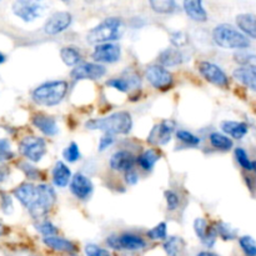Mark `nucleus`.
Returning a JSON list of instances; mask_svg holds the SVG:
<instances>
[{"instance_id": "obj_1", "label": "nucleus", "mask_w": 256, "mask_h": 256, "mask_svg": "<svg viewBox=\"0 0 256 256\" xmlns=\"http://www.w3.org/2000/svg\"><path fill=\"white\" fill-rule=\"evenodd\" d=\"M15 198L28 209L29 214L35 219L45 216L52 210L56 202L55 190L50 185L22 184L14 192Z\"/></svg>"}, {"instance_id": "obj_2", "label": "nucleus", "mask_w": 256, "mask_h": 256, "mask_svg": "<svg viewBox=\"0 0 256 256\" xmlns=\"http://www.w3.org/2000/svg\"><path fill=\"white\" fill-rule=\"evenodd\" d=\"M85 126L90 130H102V132L114 135H125L132 130V115L128 112H116L109 116L89 120Z\"/></svg>"}, {"instance_id": "obj_3", "label": "nucleus", "mask_w": 256, "mask_h": 256, "mask_svg": "<svg viewBox=\"0 0 256 256\" xmlns=\"http://www.w3.org/2000/svg\"><path fill=\"white\" fill-rule=\"evenodd\" d=\"M122 32H124V24L120 18H106L88 32V42L95 45L112 42L122 38Z\"/></svg>"}, {"instance_id": "obj_4", "label": "nucleus", "mask_w": 256, "mask_h": 256, "mask_svg": "<svg viewBox=\"0 0 256 256\" xmlns=\"http://www.w3.org/2000/svg\"><path fill=\"white\" fill-rule=\"evenodd\" d=\"M68 92V82L64 80H52L39 85L32 92V100L44 106H55L62 102Z\"/></svg>"}, {"instance_id": "obj_5", "label": "nucleus", "mask_w": 256, "mask_h": 256, "mask_svg": "<svg viewBox=\"0 0 256 256\" xmlns=\"http://www.w3.org/2000/svg\"><path fill=\"white\" fill-rule=\"evenodd\" d=\"M212 39L224 49H246L250 46V40L242 32H239L229 24H220L212 30Z\"/></svg>"}, {"instance_id": "obj_6", "label": "nucleus", "mask_w": 256, "mask_h": 256, "mask_svg": "<svg viewBox=\"0 0 256 256\" xmlns=\"http://www.w3.org/2000/svg\"><path fill=\"white\" fill-rule=\"evenodd\" d=\"M44 0H15L12 2V12L24 22H30L42 16L44 12Z\"/></svg>"}, {"instance_id": "obj_7", "label": "nucleus", "mask_w": 256, "mask_h": 256, "mask_svg": "<svg viewBox=\"0 0 256 256\" xmlns=\"http://www.w3.org/2000/svg\"><path fill=\"white\" fill-rule=\"evenodd\" d=\"M20 152L32 162H38L46 154V142L38 136H26L20 142Z\"/></svg>"}, {"instance_id": "obj_8", "label": "nucleus", "mask_w": 256, "mask_h": 256, "mask_svg": "<svg viewBox=\"0 0 256 256\" xmlns=\"http://www.w3.org/2000/svg\"><path fill=\"white\" fill-rule=\"evenodd\" d=\"M145 78H146L148 82L155 88V89L165 90L170 89V86L172 85V74L168 69H165V66L159 64L150 65L145 70Z\"/></svg>"}, {"instance_id": "obj_9", "label": "nucleus", "mask_w": 256, "mask_h": 256, "mask_svg": "<svg viewBox=\"0 0 256 256\" xmlns=\"http://www.w3.org/2000/svg\"><path fill=\"white\" fill-rule=\"evenodd\" d=\"M198 69L206 82L219 88L229 86V79H228L226 74L218 65L209 62H200L198 64Z\"/></svg>"}, {"instance_id": "obj_10", "label": "nucleus", "mask_w": 256, "mask_h": 256, "mask_svg": "<svg viewBox=\"0 0 256 256\" xmlns=\"http://www.w3.org/2000/svg\"><path fill=\"white\" fill-rule=\"evenodd\" d=\"M122 56V49L115 42H102L96 44L92 52V59L98 62H105V64H112L120 60Z\"/></svg>"}, {"instance_id": "obj_11", "label": "nucleus", "mask_w": 256, "mask_h": 256, "mask_svg": "<svg viewBox=\"0 0 256 256\" xmlns=\"http://www.w3.org/2000/svg\"><path fill=\"white\" fill-rule=\"evenodd\" d=\"M106 74V69L98 62H84L74 66L72 78L74 80H98Z\"/></svg>"}, {"instance_id": "obj_12", "label": "nucleus", "mask_w": 256, "mask_h": 256, "mask_svg": "<svg viewBox=\"0 0 256 256\" xmlns=\"http://www.w3.org/2000/svg\"><path fill=\"white\" fill-rule=\"evenodd\" d=\"M175 122L172 120H164L155 125L148 136V142L152 145H165L172 140V135L175 130Z\"/></svg>"}, {"instance_id": "obj_13", "label": "nucleus", "mask_w": 256, "mask_h": 256, "mask_svg": "<svg viewBox=\"0 0 256 256\" xmlns=\"http://www.w3.org/2000/svg\"><path fill=\"white\" fill-rule=\"evenodd\" d=\"M72 16L68 12H56L46 20L44 25V32L48 35H56L65 32L72 25Z\"/></svg>"}, {"instance_id": "obj_14", "label": "nucleus", "mask_w": 256, "mask_h": 256, "mask_svg": "<svg viewBox=\"0 0 256 256\" xmlns=\"http://www.w3.org/2000/svg\"><path fill=\"white\" fill-rule=\"evenodd\" d=\"M70 190H72V195L79 200H86L89 199L92 195V190H94V185H92V180L84 174H75L72 178L70 182Z\"/></svg>"}, {"instance_id": "obj_15", "label": "nucleus", "mask_w": 256, "mask_h": 256, "mask_svg": "<svg viewBox=\"0 0 256 256\" xmlns=\"http://www.w3.org/2000/svg\"><path fill=\"white\" fill-rule=\"evenodd\" d=\"M135 162L136 159L132 152L126 150H119L110 159V168L115 172H128L134 168Z\"/></svg>"}, {"instance_id": "obj_16", "label": "nucleus", "mask_w": 256, "mask_h": 256, "mask_svg": "<svg viewBox=\"0 0 256 256\" xmlns=\"http://www.w3.org/2000/svg\"><path fill=\"white\" fill-rule=\"evenodd\" d=\"M32 124L36 129H39L46 136H54L59 132V128H58L56 120L52 116L49 115H45L42 112L39 114H35L32 116Z\"/></svg>"}, {"instance_id": "obj_17", "label": "nucleus", "mask_w": 256, "mask_h": 256, "mask_svg": "<svg viewBox=\"0 0 256 256\" xmlns=\"http://www.w3.org/2000/svg\"><path fill=\"white\" fill-rule=\"evenodd\" d=\"M42 242L54 252H66V254H75L76 252V246H75L74 242L64 239V238L56 236V235L42 238Z\"/></svg>"}, {"instance_id": "obj_18", "label": "nucleus", "mask_w": 256, "mask_h": 256, "mask_svg": "<svg viewBox=\"0 0 256 256\" xmlns=\"http://www.w3.org/2000/svg\"><path fill=\"white\" fill-rule=\"evenodd\" d=\"M184 10L194 22H204L208 20V12L204 9L202 0H184Z\"/></svg>"}, {"instance_id": "obj_19", "label": "nucleus", "mask_w": 256, "mask_h": 256, "mask_svg": "<svg viewBox=\"0 0 256 256\" xmlns=\"http://www.w3.org/2000/svg\"><path fill=\"white\" fill-rule=\"evenodd\" d=\"M118 246L119 250H129V252H138L146 246V242L142 238L135 234H122L118 236Z\"/></svg>"}, {"instance_id": "obj_20", "label": "nucleus", "mask_w": 256, "mask_h": 256, "mask_svg": "<svg viewBox=\"0 0 256 256\" xmlns=\"http://www.w3.org/2000/svg\"><path fill=\"white\" fill-rule=\"evenodd\" d=\"M108 86L114 88L115 90H119L122 92H129L132 88H138L140 85V79L138 78V75L135 74H129L128 76H120V78H114V79H110L106 82Z\"/></svg>"}, {"instance_id": "obj_21", "label": "nucleus", "mask_w": 256, "mask_h": 256, "mask_svg": "<svg viewBox=\"0 0 256 256\" xmlns=\"http://www.w3.org/2000/svg\"><path fill=\"white\" fill-rule=\"evenodd\" d=\"M72 172L62 162H58L52 169V182L58 188H66L72 182Z\"/></svg>"}, {"instance_id": "obj_22", "label": "nucleus", "mask_w": 256, "mask_h": 256, "mask_svg": "<svg viewBox=\"0 0 256 256\" xmlns=\"http://www.w3.org/2000/svg\"><path fill=\"white\" fill-rule=\"evenodd\" d=\"M222 130L228 135L234 139H242L248 134V125L242 122H232V120H225L222 122Z\"/></svg>"}, {"instance_id": "obj_23", "label": "nucleus", "mask_w": 256, "mask_h": 256, "mask_svg": "<svg viewBox=\"0 0 256 256\" xmlns=\"http://www.w3.org/2000/svg\"><path fill=\"white\" fill-rule=\"evenodd\" d=\"M182 62H184V55H182V52L179 49H174V48H168V49H165L159 55L160 65H162L165 68L178 66Z\"/></svg>"}, {"instance_id": "obj_24", "label": "nucleus", "mask_w": 256, "mask_h": 256, "mask_svg": "<svg viewBox=\"0 0 256 256\" xmlns=\"http://www.w3.org/2000/svg\"><path fill=\"white\" fill-rule=\"evenodd\" d=\"M236 24L246 36L256 39V15L248 14V12L238 15Z\"/></svg>"}, {"instance_id": "obj_25", "label": "nucleus", "mask_w": 256, "mask_h": 256, "mask_svg": "<svg viewBox=\"0 0 256 256\" xmlns=\"http://www.w3.org/2000/svg\"><path fill=\"white\" fill-rule=\"evenodd\" d=\"M232 76L242 85L256 92V70L249 69V68H238L232 72Z\"/></svg>"}, {"instance_id": "obj_26", "label": "nucleus", "mask_w": 256, "mask_h": 256, "mask_svg": "<svg viewBox=\"0 0 256 256\" xmlns=\"http://www.w3.org/2000/svg\"><path fill=\"white\" fill-rule=\"evenodd\" d=\"M162 248L168 256H180L185 249V242L179 236H170L165 240Z\"/></svg>"}, {"instance_id": "obj_27", "label": "nucleus", "mask_w": 256, "mask_h": 256, "mask_svg": "<svg viewBox=\"0 0 256 256\" xmlns=\"http://www.w3.org/2000/svg\"><path fill=\"white\" fill-rule=\"evenodd\" d=\"M160 159V154L155 149H148L138 158V164L140 165L142 169H144L145 172H150L152 168L155 166V164L158 162V160Z\"/></svg>"}, {"instance_id": "obj_28", "label": "nucleus", "mask_w": 256, "mask_h": 256, "mask_svg": "<svg viewBox=\"0 0 256 256\" xmlns=\"http://www.w3.org/2000/svg\"><path fill=\"white\" fill-rule=\"evenodd\" d=\"M60 56L68 66H76L82 60V54L74 46H64L60 50Z\"/></svg>"}, {"instance_id": "obj_29", "label": "nucleus", "mask_w": 256, "mask_h": 256, "mask_svg": "<svg viewBox=\"0 0 256 256\" xmlns=\"http://www.w3.org/2000/svg\"><path fill=\"white\" fill-rule=\"evenodd\" d=\"M209 139L212 146L218 150H222V152H228L232 148V140L228 135L212 132V134H210Z\"/></svg>"}, {"instance_id": "obj_30", "label": "nucleus", "mask_w": 256, "mask_h": 256, "mask_svg": "<svg viewBox=\"0 0 256 256\" xmlns=\"http://www.w3.org/2000/svg\"><path fill=\"white\" fill-rule=\"evenodd\" d=\"M150 6L158 14H170L175 10V0H149Z\"/></svg>"}, {"instance_id": "obj_31", "label": "nucleus", "mask_w": 256, "mask_h": 256, "mask_svg": "<svg viewBox=\"0 0 256 256\" xmlns=\"http://www.w3.org/2000/svg\"><path fill=\"white\" fill-rule=\"evenodd\" d=\"M234 60L239 65L244 68H249V69L256 70V55L249 54V52H239L234 54Z\"/></svg>"}, {"instance_id": "obj_32", "label": "nucleus", "mask_w": 256, "mask_h": 256, "mask_svg": "<svg viewBox=\"0 0 256 256\" xmlns=\"http://www.w3.org/2000/svg\"><path fill=\"white\" fill-rule=\"evenodd\" d=\"M239 244L244 254L246 256H256V242L252 236H242L239 239Z\"/></svg>"}, {"instance_id": "obj_33", "label": "nucleus", "mask_w": 256, "mask_h": 256, "mask_svg": "<svg viewBox=\"0 0 256 256\" xmlns=\"http://www.w3.org/2000/svg\"><path fill=\"white\" fill-rule=\"evenodd\" d=\"M62 156H64V159L69 162H78V160L82 158V154H80L79 146H78L76 142H70V144L68 145L66 149L62 152Z\"/></svg>"}, {"instance_id": "obj_34", "label": "nucleus", "mask_w": 256, "mask_h": 256, "mask_svg": "<svg viewBox=\"0 0 256 256\" xmlns=\"http://www.w3.org/2000/svg\"><path fill=\"white\" fill-rule=\"evenodd\" d=\"M216 230L218 235H220L224 240H234L236 238V230L232 229L226 222H218Z\"/></svg>"}, {"instance_id": "obj_35", "label": "nucleus", "mask_w": 256, "mask_h": 256, "mask_svg": "<svg viewBox=\"0 0 256 256\" xmlns=\"http://www.w3.org/2000/svg\"><path fill=\"white\" fill-rule=\"evenodd\" d=\"M168 230H166V224L165 222H159L156 226H154L152 229H150L148 232V238L152 240H164L166 238Z\"/></svg>"}, {"instance_id": "obj_36", "label": "nucleus", "mask_w": 256, "mask_h": 256, "mask_svg": "<svg viewBox=\"0 0 256 256\" xmlns=\"http://www.w3.org/2000/svg\"><path fill=\"white\" fill-rule=\"evenodd\" d=\"M176 136L180 142L189 145V146H198V145L200 144V138L192 134V132H186V130H179V132H176Z\"/></svg>"}, {"instance_id": "obj_37", "label": "nucleus", "mask_w": 256, "mask_h": 256, "mask_svg": "<svg viewBox=\"0 0 256 256\" xmlns=\"http://www.w3.org/2000/svg\"><path fill=\"white\" fill-rule=\"evenodd\" d=\"M35 228H36L38 232H40L44 238L52 236V235L58 234V228L50 222H42L35 225Z\"/></svg>"}, {"instance_id": "obj_38", "label": "nucleus", "mask_w": 256, "mask_h": 256, "mask_svg": "<svg viewBox=\"0 0 256 256\" xmlns=\"http://www.w3.org/2000/svg\"><path fill=\"white\" fill-rule=\"evenodd\" d=\"M235 158H236L238 162H239L240 166H242V169H245V170L254 169V168H252V162H250L249 156H248L246 152H245L244 149H242V148H238V149L235 150Z\"/></svg>"}, {"instance_id": "obj_39", "label": "nucleus", "mask_w": 256, "mask_h": 256, "mask_svg": "<svg viewBox=\"0 0 256 256\" xmlns=\"http://www.w3.org/2000/svg\"><path fill=\"white\" fill-rule=\"evenodd\" d=\"M208 230H209V225H208L206 220L202 219V218H198L194 222V232L202 242L205 238V235H206Z\"/></svg>"}, {"instance_id": "obj_40", "label": "nucleus", "mask_w": 256, "mask_h": 256, "mask_svg": "<svg viewBox=\"0 0 256 256\" xmlns=\"http://www.w3.org/2000/svg\"><path fill=\"white\" fill-rule=\"evenodd\" d=\"M164 196L168 205V210H170V212L176 210L178 206H179V196H178L176 192H172V190H166L164 192Z\"/></svg>"}, {"instance_id": "obj_41", "label": "nucleus", "mask_w": 256, "mask_h": 256, "mask_svg": "<svg viewBox=\"0 0 256 256\" xmlns=\"http://www.w3.org/2000/svg\"><path fill=\"white\" fill-rule=\"evenodd\" d=\"M14 156L10 148V142L6 139H0V162L9 160Z\"/></svg>"}, {"instance_id": "obj_42", "label": "nucleus", "mask_w": 256, "mask_h": 256, "mask_svg": "<svg viewBox=\"0 0 256 256\" xmlns=\"http://www.w3.org/2000/svg\"><path fill=\"white\" fill-rule=\"evenodd\" d=\"M84 252L86 256H109L110 255L106 250L102 249V248L98 246V245L95 244L85 245Z\"/></svg>"}, {"instance_id": "obj_43", "label": "nucleus", "mask_w": 256, "mask_h": 256, "mask_svg": "<svg viewBox=\"0 0 256 256\" xmlns=\"http://www.w3.org/2000/svg\"><path fill=\"white\" fill-rule=\"evenodd\" d=\"M114 136H115L114 134H110V132H104V135H102L99 140V148H98V149H99V152H104V150H106L108 148L112 146L115 142Z\"/></svg>"}, {"instance_id": "obj_44", "label": "nucleus", "mask_w": 256, "mask_h": 256, "mask_svg": "<svg viewBox=\"0 0 256 256\" xmlns=\"http://www.w3.org/2000/svg\"><path fill=\"white\" fill-rule=\"evenodd\" d=\"M170 40H172V44L176 48H182V46H184V45L188 44L186 35L182 32H172Z\"/></svg>"}, {"instance_id": "obj_45", "label": "nucleus", "mask_w": 256, "mask_h": 256, "mask_svg": "<svg viewBox=\"0 0 256 256\" xmlns=\"http://www.w3.org/2000/svg\"><path fill=\"white\" fill-rule=\"evenodd\" d=\"M125 182L129 185H135L139 182V175H138V172L135 170H128V172H125Z\"/></svg>"}, {"instance_id": "obj_46", "label": "nucleus", "mask_w": 256, "mask_h": 256, "mask_svg": "<svg viewBox=\"0 0 256 256\" xmlns=\"http://www.w3.org/2000/svg\"><path fill=\"white\" fill-rule=\"evenodd\" d=\"M2 212H6V214H9V212H12V199H10V196H8V195H2Z\"/></svg>"}, {"instance_id": "obj_47", "label": "nucleus", "mask_w": 256, "mask_h": 256, "mask_svg": "<svg viewBox=\"0 0 256 256\" xmlns=\"http://www.w3.org/2000/svg\"><path fill=\"white\" fill-rule=\"evenodd\" d=\"M24 166L25 168H22V169L25 170V172H26V175L30 178V179H38V176H39L38 170L32 169V166H28V165H24Z\"/></svg>"}, {"instance_id": "obj_48", "label": "nucleus", "mask_w": 256, "mask_h": 256, "mask_svg": "<svg viewBox=\"0 0 256 256\" xmlns=\"http://www.w3.org/2000/svg\"><path fill=\"white\" fill-rule=\"evenodd\" d=\"M8 175H9V169L2 164V162H0V182H4L8 178Z\"/></svg>"}, {"instance_id": "obj_49", "label": "nucleus", "mask_w": 256, "mask_h": 256, "mask_svg": "<svg viewBox=\"0 0 256 256\" xmlns=\"http://www.w3.org/2000/svg\"><path fill=\"white\" fill-rule=\"evenodd\" d=\"M198 256H218V255L214 254V252H202L198 254Z\"/></svg>"}, {"instance_id": "obj_50", "label": "nucleus", "mask_w": 256, "mask_h": 256, "mask_svg": "<svg viewBox=\"0 0 256 256\" xmlns=\"http://www.w3.org/2000/svg\"><path fill=\"white\" fill-rule=\"evenodd\" d=\"M5 59H6V58H5V55H2V52H0V65L5 62Z\"/></svg>"}, {"instance_id": "obj_51", "label": "nucleus", "mask_w": 256, "mask_h": 256, "mask_svg": "<svg viewBox=\"0 0 256 256\" xmlns=\"http://www.w3.org/2000/svg\"><path fill=\"white\" fill-rule=\"evenodd\" d=\"M2 234H4V226H2V225L0 224V236H2Z\"/></svg>"}, {"instance_id": "obj_52", "label": "nucleus", "mask_w": 256, "mask_h": 256, "mask_svg": "<svg viewBox=\"0 0 256 256\" xmlns=\"http://www.w3.org/2000/svg\"><path fill=\"white\" fill-rule=\"evenodd\" d=\"M252 168H254V170L256 172V162H252Z\"/></svg>"}, {"instance_id": "obj_53", "label": "nucleus", "mask_w": 256, "mask_h": 256, "mask_svg": "<svg viewBox=\"0 0 256 256\" xmlns=\"http://www.w3.org/2000/svg\"><path fill=\"white\" fill-rule=\"evenodd\" d=\"M86 2H92V0H86Z\"/></svg>"}, {"instance_id": "obj_54", "label": "nucleus", "mask_w": 256, "mask_h": 256, "mask_svg": "<svg viewBox=\"0 0 256 256\" xmlns=\"http://www.w3.org/2000/svg\"><path fill=\"white\" fill-rule=\"evenodd\" d=\"M109 256H110V255H109Z\"/></svg>"}]
</instances>
